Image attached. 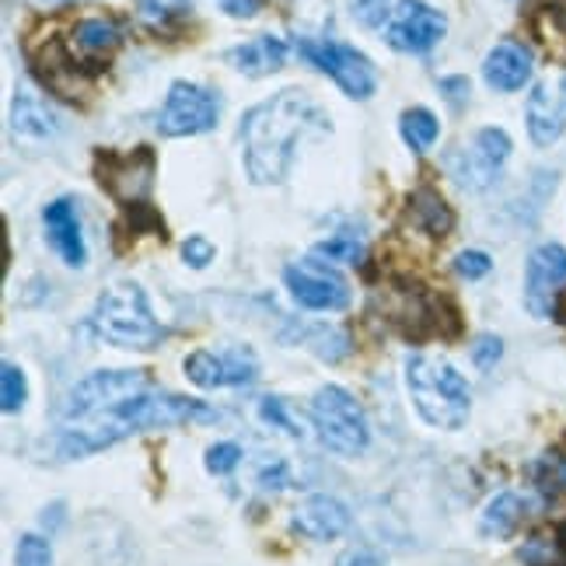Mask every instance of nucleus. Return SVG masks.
Segmentation results:
<instances>
[{
  "instance_id": "1",
  "label": "nucleus",
  "mask_w": 566,
  "mask_h": 566,
  "mask_svg": "<svg viewBox=\"0 0 566 566\" xmlns=\"http://www.w3.org/2000/svg\"><path fill=\"white\" fill-rule=\"evenodd\" d=\"M217 420L221 412L210 402L158 388L144 371H95L63 399L56 451L60 459H88L147 430Z\"/></svg>"
},
{
  "instance_id": "2",
  "label": "nucleus",
  "mask_w": 566,
  "mask_h": 566,
  "mask_svg": "<svg viewBox=\"0 0 566 566\" xmlns=\"http://www.w3.org/2000/svg\"><path fill=\"white\" fill-rule=\"evenodd\" d=\"M325 108L304 88H280L276 95L252 105L238 123V140H242L245 171L255 186H280L291 176L297 144L325 129Z\"/></svg>"
},
{
  "instance_id": "3",
  "label": "nucleus",
  "mask_w": 566,
  "mask_h": 566,
  "mask_svg": "<svg viewBox=\"0 0 566 566\" xmlns=\"http://www.w3.org/2000/svg\"><path fill=\"white\" fill-rule=\"evenodd\" d=\"M406 388L420 420L433 430H462L472 412V388L465 375L444 357H406Z\"/></svg>"
},
{
  "instance_id": "4",
  "label": "nucleus",
  "mask_w": 566,
  "mask_h": 566,
  "mask_svg": "<svg viewBox=\"0 0 566 566\" xmlns=\"http://www.w3.org/2000/svg\"><path fill=\"white\" fill-rule=\"evenodd\" d=\"M92 329L119 346V350H155L165 343L168 329L150 312L147 291L137 280H116L98 294L92 312Z\"/></svg>"
},
{
  "instance_id": "5",
  "label": "nucleus",
  "mask_w": 566,
  "mask_h": 566,
  "mask_svg": "<svg viewBox=\"0 0 566 566\" xmlns=\"http://www.w3.org/2000/svg\"><path fill=\"white\" fill-rule=\"evenodd\" d=\"M308 412H312L318 441L333 454L354 459V454H364L367 444H371V423H367V412L346 388L322 385L312 396Z\"/></svg>"
},
{
  "instance_id": "6",
  "label": "nucleus",
  "mask_w": 566,
  "mask_h": 566,
  "mask_svg": "<svg viewBox=\"0 0 566 566\" xmlns=\"http://www.w3.org/2000/svg\"><path fill=\"white\" fill-rule=\"evenodd\" d=\"M294 46L315 71H322L325 77H333L336 88L346 98L364 102V98H371L378 92V71L360 50L346 46V42H333V39H297Z\"/></svg>"
},
{
  "instance_id": "7",
  "label": "nucleus",
  "mask_w": 566,
  "mask_h": 566,
  "mask_svg": "<svg viewBox=\"0 0 566 566\" xmlns=\"http://www.w3.org/2000/svg\"><path fill=\"white\" fill-rule=\"evenodd\" d=\"M283 283H287L291 297L308 312H346L354 301L346 276L333 266V259L318 252L301 255L283 266Z\"/></svg>"
},
{
  "instance_id": "8",
  "label": "nucleus",
  "mask_w": 566,
  "mask_h": 566,
  "mask_svg": "<svg viewBox=\"0 0 566 566\" xmlns=\"http://www.w3.org/2000/svg\"><path fill=\"white\" fill-rule=\"evenodd\" d=\"M158 158L150 147H137L123 155V150H98L95 155V179L98 186L126 207H144L150 186H155Z\"/></svg>"
},
{
  "instance_id": "9",
  "label": "nucleus",
  "mask_w": 566,
  "mask_h": 566,
  "mask_svg": "<svg viewBox=\"0 0 566 566\" xmlns=\"http://www.w3.org/2000/svg\"><path fill=\"white\" fill-rule=\"evenodd\" d=\"M221 123V95L192 81H176L155 119L158 137H192Z\"/></svg>"
},
{
  "instance_id": "10",
  "label": "nucleus",
  "mask_w": 566,
  "mask_h": 566,
  "mask_svg": "<svg viewBox=\"0 0 566 566\" xmlns=\"http://www.w3.org/2000/svg\"><path fill=\"white\" fill-rule=\"evenodd\" d=\"M511 158V137L500 126H483L469 147L451 155V176L462 189L483 192L500 179V168Z\"/></svg>"
},
{
  "instance_id": "11",
  "label": "nucleus",
  "mask_w": 566,
  "mask_h": 566,
  "mask_svg": "<svg viewBox=\"0 0 566 566\" xmlns=\"http://www.w3.org/2000/svg\"><path fill=\"white\" fill-rule=\"evenodd\" d=\"M182 371L196 388H249L259 378V357L252 346H228V350H192L182 360Z\"/></svg>"
},
{
  "instance_id": "12",
  "label": "nucleus",
  "mask_w": 566,
  "mask_h": 566,
  "mask_svg": "<svg viewBox=\"0 0 566 566\" xmlns=\"http://www.w3.org/2000/svg\"><path fill=\"white\" fill-rule=\"evenodd\" d=\"M448 32V18L430 8L427 0H399L396 11H391V21L385 25V42L396 53H409L420 56L430 53Z\"/></svg>"
},
{
  "instance_id": "13",
  "label": "nucleus",
  "mask_w": 566,
  "mask_h": 566,
  "mask_svg": "<svg viewBox=\"0 0 566 566\" xmlns=\"http://www.w3.org/2000/svg\"><path fill=\"white\" fill-rule=\"evenodd\" d=\"M563 291H566V249L559 242L535 245L525 266V308L535 318H553Z\"/></svg>"
},
{
  "instance_id": "14",
  "label": "nucleus",
  "mask_w": 566,
  "mask_h": 566,
  "mask_svg": "<svg viewBox=\"0 0 566 566\" xmlns=\"http://www.w3.org/2000/svg\"><path fill=\"white\" fill-rule=\"evenodd\" d=\"M525 119L535 147H549L566 134V74L535 84L525 105Z\"/></svg>"
},
{
  "instance_id": "15",
  "label": "nucleus",
  "mask_w": 566,
  "mask_h": 566,
  "mask_svg": "<svg viewBox=\"0 0 566 566\" xmlns=\"http://www.w3.org/2000/svg\"><path fill=\"white\" fill-rule=\"evenodd\" d=\"M291 528L304 538H312V542H333V538L350 532V511H346V504L336 496L312 493L294 507Z\"/></svg>"
},
{
  "instance_id": "16",
  "label": "nucleus",
  "mask_w": 566,
  "mask_h": 566,
  "mask_svg": "<svg viewBox=\"0 0 566 566\" xmlns=\"http://www.w3.org/2000/svg\"><path fill=\"white\" fill-rule=\"evenodd\" d=\"M42 224H46L50 245L56 249V255L71 270H81L84 263H88V242H84L81 213H77V203L71 200V196H60V200H53L46 210H42Z\"/></svg>"
},
{
  "instance_id": "17",
  "label": "nucleus",
  "mask_w": 566,
  "mask_h": 566,
  "mask_svg": "<svg viewBox=\"0 0 566 566\" xmlns=\"http://www.w3.org/2000/svg\"><path fill=\"white\" fill-rule=\"evenodd\" d=\"M532 71H535L532 50L525 46V42H514V39L496 42L483 60V81L493 92H504V95L525 88V84L532 81Z\"/></svg>"
},
{
  "instance_id": "18",
  "label": "nucleus",
  "mask_w": 566,
  "mask_h": 566,
  "mask_svg": "<svg viewBox=\"0 0 566 566\" xmlns=\"http://www.w3.org/2000/svg\"><path fill=\"white\" fill-rule=\"evenodd\" d=\"M224 60L245 77H270V74L283 71V63H287V42L266 32V35H255V39L242 42V46H231L224 53Z\"/></svg>"
},
{
  "instance_id": "19",
  "label": "nucleus",
  "mask_w": 566,
  "mask_h": 566,
  "mask_svg": "<svg viewBox=\"0 0 566 566\" xmlns=\"http://www.w3.org/2000/svg\"><path fill=\"white\" fill-rule=\"evenodd\" d=\"M123 46V25L113 18H81L71 29V53L77 63H105Z\"/></svg>"
},
{
  "instance_id": "20",
  "label": "nucleus",
  "mask_w": 566,
  "mask_h": 566,
  "mask_svg": "<svg viewBox=\"0 0 566 566\" xmlns=\"http://www.w3.org/2000/svg\"><path fill=\"white\" fill-rule=\"evenodd\" d=\"M11 129L21 137H32V140H50L60 129V119L53 108L42 102L39 92L21 88L11 105Z\"/></svg>"
},
{
  "instance_id": "21",
  "label": "nucleus",
  "mask_w": 566,
  "mask_h": 566,
  "mask_svg": "<svg viewBox=\"0 0 566 566\" xmlns=\"http://www.w3.org/2000/svg\"><path fill=\"white\" fill-rule=\"evenodd\" d=\"M409 221L417 231L430 234V238H444L454 228V213L444 203V196L433 186H420L409 196Z\"/></svg>"
},
{
  "instance_id": "22",
  "label": "nucleus",
  "mask_w": 566,
  "mask_h": 566,
  "mask_svg": "<svg viewBox=\"0 0 566 566\" xmlns=\"http://www.w3.org/2000/svg\"><path fill=\"white\" fill-rule=\"evenodd\" d=\"M525 514H528V504L517 493H496L486 504L483 517H479V535L507 538V535H514L521 521H525Z\"/></svg>"
},
{
  "instance_id": "23",
  "label": "nucleus",
  "mask_w": 566,
  "mask_h": 566,
  "mask_svg": "<svg viewBox=\"0 0 566 566\" xmlns=\"http://www.w3.org/2000/svg\"><path fill=\"white\" fill-rule=\"evenodd\" d=\"M399 134L409 144L412 155H427V150L438 144L441 137V119L430 113V108L417 105V108H406L399 116Z\"/></svg>"
},
{
  "instance_id": "24",
  "label": "nucleus",
  "mask_w": 566,
  "mask_h": 566,
  "mask_svg": "<svg viewBox=\"0 0 566 566\" xmlns=\"http://www.w3.org/2000/svg\"><path fill=\"white\" fill-rule=\"evenodd\" d=\"M532 483L546 504H563L566 500V454L549 451L532 465Z\"/></svg>"
},
{
  "instance_id": "25",
  "label": "nucleus",
  "mask_w": 566,
  "mask_h": 566,
  "mask_svg": "<svg viewBox=\"0 0 566 566\" xmlns=\"http://www.w3.org/2000/svg\"><path fill=\"white\" fill-rule=\"evenodd\" d=\"M192 0H137V18L150 32H168L179 29L182 18H189Z\"/></svg>"
},
{
  "instance_id": "26",
  "label": "nucleus",
  "mask_w": 566,
  "mask_h": 566,
  "mask_svg": "<svg viewBox=\"0 0 566 566\" xmlns=\"http://www.w3.org/2000/svg\"><path fill=\"white\" fill-rule=\"evenodd\" d=\"M315 252L325 255V259H333V263H360V259H364V234L354 231V228H339L333 238L318 242Z\"/></svg>"
},
{
  "instance_id": "27",
  "label": "nucleus",
  "mask_w": 566,
  "mask_h": 566,
  "mask_svg": "<svg viewBox=\"0 0 566 566\" xmlns=\"http://www.w3.org/2000/svg\"><path fill=\"white\" fill-rule=\"evenodd\" d=\"M0 391H4L0 406H4L8 417H14V412L25 409V402H29V381H25V371H21L14 360L0 364Z\"/></svg>"
},
{
  "instance_id": "28",
  "label": "nucleus",
  "mask_w": 566,
  "mask_h": 566,
  "mask_svg": "<svg viewBox=\"0 0 566 566\" xmlns=\"http://www.w3.org/2000/svg\"><path fill=\"white\" fill-rule=\"evenodd\" d=\"M528 566H566V525L556 535H538L525 549Z\"/></svg>"
},
{
  "instance_id": "29",
  "label": "nucleus",
  "mask_w": 566,
  "mask_h": 566,
  "mask_svg": "<svg viewBox=\"0 0 566 566\" xmlns=\"http://www.w3.org/2000/svg\"><path fill=\"white\" fill-rule=\"evenodd\" d=\"M259 417H263L266 427L287 433V438H301V433H304V427L294 423V417L287 412V402H283L280 396H263V399H259Z\"/></svg>"
},
{
  "instance_id": "30",
  "label": "nucleus",
  "mask_w": 566,
  "mask_h": 566,
  "mask_svg": "<svg viewBox=\"0 0 566 566\" xmlns=\"http://www.w3.org/2000/svg\"><path fill=\"white\" fill-rule=\"evenodd\" d=\"M14 566H53V546L50 538H42L35 532L21 535L14 546Z\"/></svg>"
},
{
  "instance_id": "31",
  "label": "nucleus",
  "mask_w": 566,
  "mask_h": 566,
  "mask_svg": "<svg viewBox=\"0 0 566 566\" xmlns=\"http://www.w3.org/2000/svg\"><path fill=\"white\" fill-rule=\"evenodd\" d=\"M350 11H354V18L360 21L364 29H381L385 32L396 4H391V0H354Z\"/></svg>"
},
{
  "instance_id": "32",
  "label": "nucleus",
  "mask_w": 566,
  "mask_h": 566,
  "mask_svg": "<svg viewBox=\"0 0 566 566\" xmlns=\"http://www.w3.org/2000/svg\"><path fill=\"white\" fill-rule=\"evenodd\" d=\"M238 462H242V444H234V441H221V444L207 448V454H203V465H207V472H213V475H228V472H234Z\"/></svg>"
},
{
  "instance_id": "33",
  "label": "nucleus",
  "mask_w": 566,
  "mask_h": 566,
  "mask_svg": "<svg viewBox=\"0 0 566 566\" xmlns=\"http://www.w3.org/2000/svg\"><path fill=\"white\" fill-rule=\"evenodd\" d=\"M493 270V259L483 249H462L454 255V273L462 280H483Z\"/></svg>"
},
{
  "instance_id": "34",
  "label": "nucleus",
  "mask_w": 566,
  "mask_h": 566,
  "mask_svg": "<svg viewBox=\"0 0 566 566\" xmlns=\"http://www.w3.org/2000/svg\"><path fill=\"white\" fill-rule=\"evenodd\" d=\"M255 479H259V486L270 490V493H280V490H287V486L294 483V475H291L287 462H280V459H273V462H263V465H259Z\"/></svg>"
},
{
  "instance_id": "35",
  "label": "nucleus",
  "mask_w": 566,
  "mask_h": 566,
  "mask_svg": "<svg viewBox=\"0 0 566 566\" xmlns=\"http://www.w3.org/2000/svg\"><path fill=\"white\" fill-rule=\"evenodd\" d=\"M213 245L207 242L203 234H192V238H186L182 242V263L186 266H192V270H207L210 263H213Z\"/></svg>"
},
{
  "instance_id": "36",
  "label": "nucleus",
  "mask_w": 566,
  "mask_h": 566,
  "mask_svg": "<svg viewBox=\"0 0 566 566\" xmlns=\"http://www.w3.org/2000/svg\"><path fill=\"white\" fill-rule=\"evenodd\" d=\"M504 357V343H500V336H479L475 346H472V364L483 367V371H490V367Z\"/></svg>"
},
{
  "instance_id": "37",
  "label": "nucleus",
  "mask_w": 566,
  "mask_h": 566,
  "mask_svg": "<svg viewBox=\"0 0 566 566\" xmlns=\"http://www.w3.org/2000/svg\"><path fill=\"white\" fill-rule=\"evenodd\" d=\"M441 95L454 105V108H462V105H469V95H472V84H469V77H462V74H451V77H441Z\"/></svg>"
},
{
  "instance_id": "38",
  "label": "nucleus",
  "mask_w": 566,
  "mask_h": 566,
  "mask_svg": "<svg viewBox=\"0 0 566 566\" xmlns=\"http://www.w3.org/2000/svg\"><path fill=\"white\" fill-rule=\"evenodd\" d=\"M336 566H385V556L367 549V546H357V549H346L336 556Z\"/></svg>"
},
{
  "instance_id": "39",
  "label": "nucleus",
  "mask_w": 566,
  "mask_h": 566,
  "mask_svg": "<svg viewBox=\"0 0 566 566\" xmlns=\"http://www.w3.org/2000/svg\"><path fill=\"white\" fill-rule=\"evenodd\" d=\"M217 4H221L224 14L242 18V21H249V18H255L259 11H263V0H217Z\"/></svg>"
},
{
  "instance_id": "40",
  "label": "nucleus",
  "mask_w": 566,
  "mask_h": 566,
  "mask_svg": "<svg viewBox=\"0 0 566 566\" xmlns=\"http://www.w3.org/2000/svg\"><path fill=\"white\" fill-rule=\"evenodd\" d=\"M556 21H559V29L566 32V0H559V4H556Z\"/></svg>"
}]
</instances>
